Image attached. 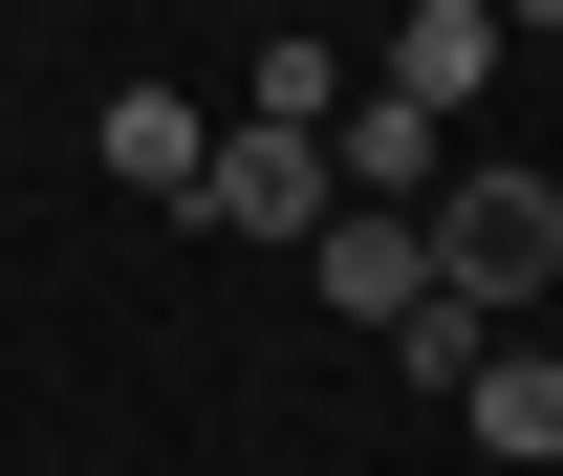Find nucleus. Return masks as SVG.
<instances>
[{
	"label": "nucleus",
	"instance_id": "5",
	"mask_svg": "<svg viewBox=\"0 0 563 476\" xmlns=\"http://www.w3.org/2000/svg\"><path fill=\"white\" fill-rule=\"evenodd\" d=\"M303 261H325V303H347V325H412V303H433V217H368V196H347Z\"/></svg>",
	"mask_w": 563,
	"mask_h": 476
},
{
	"label": "nucleus",
	"instance_id": "9",
	"mask_svg": "<svg viewBox=\"0 0 563 476\" xmlns=\"http://www.w3.org/2000/svg\"><path fill=\"white\" fill-rule=\"evenodd\" d=\"M498 22H520V44H563V0H498Z\"/></svg>",
	"mask_w": 563,
	"mask_h": 476
},
{
	"label": "nucleus",
	"instance_id": "2",
	"mask_svg": "<svg viewBox=\"0 0 563 476\" xmlns=\"http://www.w3.org/2000/svg\"><path fill=\"white\" fill-rule=\"evenodd\" d=\"M325 217H347L325 131H217V174H196V239H325Z\"/></svg>",
	"mask_w": 563,
	"mask_h": 476
},
{
	"label": "nucleus",
	"instance_id": "6",
	"mask_svg": "<svg viewBox=\"0 0 563 476\" xmlns=\"http://www.w3.org/2000/svg\"><path fill=\"white\" fill-rule=\"evenodd\" d=\"M498 44H520L498 0H412V22H390V87H412V109H477V87H498Z\"/></svg>",
	"mask_w": 563,
	"mask_h": 476
},
{
	"label": "nucleus",
	"instance_id": "8",
	"mask_svg": "<svg viewBox=\"0 0 563 476\" xmlns=\"http://www.w3.org/2000/svg\"><path fill=\"white\" fill-rule=\"evenodd\" d=\"M390 368H433V390H477V368H498V346H477V303H455V281H433V303H412V325H390Z\"/></svg>",
	"mask_w": 563,
	"mask_h": 476
},
{
	"label": "nucleus",
	"instance_id": "4",
	"mask_svg": "<svg viewBox=\"0 0 563 476\" xmlns=\"http://www.w3.org/2000/svg\"><path fill=\"white\" fill-rule=\"evenodd\" d=\"M87 152H109V196L196 217V174H217V109H174V87H109V109H87Z\"/></svg>",
	"mask_w": 563,
	"mask_h": 476
},
{
	"label": "nucleus",
	"instance_id": "3",
	"mask_svg": "<svg viewBox=\"0 0 563 476\" xmlns=\"http://www.w3.org/2000/svg\"><path fill=\"white\" fill-rule=\"evenodd\" d=\"M325 174H347L368 217H433V196H455V109H412V87H368V109H325Z\"/></svg>",
	"mask_w": 563,
	"mask_h": 476
},
{
	"label": "nucleus",
	"instance_id": "7",
	"mask_svg": "<svg viewBox=\"0 0 563 476\" xmlns=\"http://www.w3.org/2000/svg\"><path fill=\"white\" fill-rule=\"evenodd\" d=\"M455 411H477V455H563V368H542V346H498Z\"/></svg>",
	"mask_w": 563,
	"mask_h": 476
},
{
	"label": "nucleus",
	"instance_id": "1",
	"mask_svg": "<svg viewBox=\"0 0 563 476\" xmlns=\"http://www.w3.org/2000/svg\"><path fill=\"white\" fill-rule=\"evenodd\" d=\"M433 281H455V303H498V325L563 281V196L520 174V152H455V196H433Z\"/></svg>",
	"mask_w": 563,
	"mask_h": 476
}]
</instances>
